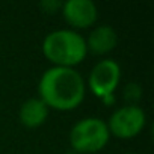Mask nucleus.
Returning <instances> with one entry per match:
<instances>
[{
    "mask_svg": "<svg viewBox=\"0 0 154 154\" xmlns=\"http://www.w3.org/2000/svg\"><path fill=\"white\" fill-rule=\"evenodd\" d=\"M101 101H103L106 106H112V104L115 103V97H113V95H107V97L101 98Z\"/></svg>",
    "mask_w": 154,
    "mask_h": 154,
    "instance_id": "obj_11",
    "label": "nucleus"
},
{
    "mask_svg": "<svg viewBox=\"0 0 154 154\" xmlns=\"http://www.w3.org/2000/svg\"><path fill=\"white\" fill-rule=\"evenodd\" d=\"M38 94L48 109L66 112L82 104L86 83L82 74L74 68L51 66L41 75Z\"/></svg>",
    "mask_w": 154,
    "mask_h": 154,
    "instance_id": "obj_1",
    "label": "nucleus"
},
{
    "mask_svg": "<svg viewBox=\"0 0 154 154\" xmlns=\"http://www.w3.org/2000/svg\"><path fill=\"white\" fill-rule=\"evenodd\" d=\"M63 154H79L77 151H74V149H68V151H65Z\"/></svg>",
    "mask_w": 154,
    "mask_h": 154,
    "instance_id": "obj_12",
    "label": "nucleus"
},
{
    "mask_svg": "<svg viewBox=\"0 0 154 154\" xmlns=\"http://www.w3.org/2000/svg\"><path fill=\"white\" fill-rule=\"evenodd\" d=\"M42 53L53 66L74 68L88 54L85 38L72 29H57L45 35Z\"/></svg>",
    "mask_w": 154,
    "mask_h": 154,
    "instance_id": "obj_2",
    "label": "nucleus"
},
{
    "mask_svg": "<svg viewBox=\"0 0 154 154\" xmlns=\"http://www.w3.org/2000/svg\"><path fill=\"white\" fill-rule=\"evenodd\" d=\"M106 124L110 136L119 139H131L143 130L146 124V115L137 104H127L116 109Z\"/></svg>",
    "mask_w": 154,
    "mask_h": 154,
    "instance_id": "obj_4",
    "label": "nucleus"
},
{
    "mask_svg": "<svg viewBox=\"0 0 154 154\" xmlns=\"http://www.w3.org/2000/svg\"><path fill=\"white\" fill-rule=\"evenodd\" d=\"M60 9L65 21L74 29H88L98 18L97 5L91 0H66Z\"/></svg>",
    "mask_w": 154,
    "mask_h": 154,
    "instance_id": "obj_6",
    "label": "nucleus"
},
{
    "mask_svg": "<svg viewBox=\"0 0 154 154\" xmlns=\"http://www.w3.org/2000/svg\"><path fill=\"white\" fill-rule=\"evenodd\" d=\"M125 154H133V152H125Z\"/></svg>",
    "mask_w": 154,
    "mask_h": 154,
    "instance_id": "obj_13",
    "label": "nucleus"
},
{
    "mask_svg": "<svg viewBox=\"0 0 154 154\" xmlns=\"http://www.w3.org/2000/svg\"><path fill=\"white\" fill-rule=\"evenodd\" d=\"M110 139V133L104 119L88 116L77 121L69 131L71 149L79 154H91L103 149Z\"/></svg>",
    "mask_w": 154,
    "mask_h": 154,
    "instance_id": "obj_3",
    "label": "nucleus"
},
{
    "mask_svg": "<svg viewBox=\"0 0 154 154\" xmlns=\"http://www.w3.org/2000/svg\"><path fill=\"white\" fill-rule=\"evenodd\" d=\"M121 80V66L113 59H104L94 65L88 77V88L89 91L98 97L100 100L113 95Z\"/></svg>",
    "mask_w": 154,
    "mask_h": 154,
    "instance_id": "obj_5",
    "label": "nucleus"
},
{
    "mask_svg": "<svg viewBox=\"0 0 154 154\" xmlns=\"http://www.w3.org/2000/svg\"><path fill=\"white\" fill-rule=\"evenodd\" d=\"M142 97V89L137 83H128L124 88V98L127 101H130V104L139 101V98Z\"/></svg>",
    "mask_w": 154,
    "mask_h": 154,
    "instance_id": "obj_9",
    "label": "nucleus"
},
{
    "mask_svg": "<svg viewBox=\"0 0 154 154\" xmlns=\"http://www.w3.org/2000/svg\"><path fill=\"white\" fill-rule=\"evenodd\" d=\"M39 6L44 9V12H47V14H54V12L62 6V3H60V2H56V0H45V2H41Z\"/></svg>",
    "mask_w": 154,
    "mask_h": 154,
    "instance_id": "obj_10",
    "label": "nucleus"
},
{
    "mask_svg": "<svg viewBox=\"0 0 154 154\" xmlns=\"http://www.w3.org/2000/svg\"><path fill=\"white\" fill-rule=\"evenodd\" d=\"M86 42V48L88 51L94 53V54H106L109 51H112L116 44H118V33L112 26L103 24V26H97L88 36V39H85Z\"/></svg>",
    "mask_w": 154,
    "mask_h": 154,
    "instance_id": "obj_7",
    "label": "nucleus"
},
{
    "mask_svg": "<svg viewBox=\"0 0 154 154\" xmlns=\"http://www.w3.org/2000/svg\"><path fill=\"white\" fill-rule=\"evenodd\" d=\"M47 116H48V107L39 97H32L26 100L18 110L20 122L27 128H36L42 125Z\"/></svg>",
    "mask_w": 154,
    "mask_h": 154,
    "instance_id": "obj_8",
    "label": "nucleus"
}]
</instances>
